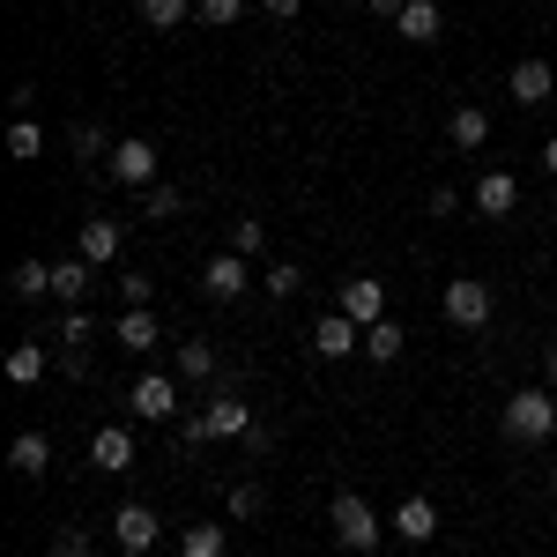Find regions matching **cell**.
Here are the masks:
<instances>
[{"mask_svg":"<svg viewBox=\"0 0 557 557\" xmlns=\"http://www.w3.org/2000/svg\"><path fill=\"white\" fill-rule=\"evenodd\" d=\"M498 431H506L513 446H543V438H557V386H520V394H506Z\"/></svg>","mask_w":557,"mask_h":557,"instance_id":"obj_1","label":"cell"},{"mask_svg":"<svg viewBox=\"0 0 557 557\" xmlns=\"http://www.w3.org/2000/svg\"><path fill=\"white\" fill-rule=\"evenodd\" d=\"M327 528H335V543H343L349 557H364L372 543H380V513H372L357 491H335V506H327Z\"/></svg>","mask_w":557,"mask_h":557,"instance_id":"obj_2","label":"cell"},{"mask_svg":"<svg viewBox=\"0 0 557 557\" xmlns=\"http://www.w3.org/2000/svg\"><path fill=\"white\" fill-rule=\"evenodd\" d=\"M104 172L120 178V186H157L164 178V157H157V141H141V134H127V141H112V157H104Z\"/></svg>","mask_w":557,"mask_h":557,"instance_id":"obj_3","label":"cell"},{"mask_svg":"<svg viewBox=\"0 0 557 557\" xmlns=\"http://www.w3.org/2000/svg\"><path fill=\"white\" fill-rule=\"evenodd\" d=\"M438 312L461 327V335H475V327H491V283H475V275H454L446 290H438Z\"/></svg>","mask_w":557,"mask_h":557,"instance_id":"obj_4","label":"cell"},{"mask_svg":"<svg viewBox=\"0 0 557 557\" xmlns=\"http://www.w3.org/2000/svg\"><path fill=\"white\" fill-rule=\"evenodd\" d=\"M127 409L141 417V424H172L186 401H178V380H164V372H141V380L127 386Z\"/></svg>","mask_w":557,"mask_h":557,"instance_id":"obj_5","label":"cell"},{"mask_svg":"<svg viewBox=\"0 0 557 557\" xmlns=\"http://www.w3.org/2000/svg\"><path fill=\"white\" fill-rule=\"evenodd\" d=\"M253 290V268H246V253H215L209 268H201V298H215V305H238Z\"/></svg>","mask_w":557,"mask_h":557,"instance_id":"obj_6","label":"cell"},{"mask_svg":"<svg viewBox=\"0 0 557 557\" xmlns=\"http://www.w3.org/2000/svg\"><path fill=\"white\" fill-rule=\"evenodd\" d=\"M157 535H164V520H157V506H120V513H112V543H120L127 557L157 550Z\"/></svg>","mask_w":557,"mask_h":557,"instance_id":"obj_7","label":"cell"},{"mask_svg":"<svg viewBox=\"0 0 557 557\" xmlns=\"http://www.w3.org/2000/svg\"><path fill=\"white\" fill-rule=\"evenodd\" d=\"M120 246H127V238H120V223H112V215H89L83 238H75V260H89V268L104 275V268L120 260Z\"/></svg>","mask_w":557,"mask_h":557,"instance_id":"obj_8","label":"cell"},{"mask_svg":"<svg viewBox=\"0 0 557 557\" xmlns=\"http://www.w3.org/2000/svg\"><path fill=\"white\" fill-rule=\"evenodd\" d=\"M112 343H120V349H134V357H149V349L164 343V320H157L149 305H127V312L112 320Z\"/></svg>","mask_w":557,"mask_h":557,"instance_id":"obj_9","label":"cell"},{"mask_svg":"<svg viewBox=\"0 0 557 557\" xmlns=\"http://www.w3.org/2000/svg\"><path fill=\"white\" fill-rule=\"evenodd\" d=\"M260 417H253V401H238V394H215L209 409H201V431L209 438H246Z\"/></svg>","mask_w":557,"mask_h":557,"instance_id":"obj_10","label":"cell"},{"mask_svg":"<svg viewBox=\"0 0 557 557\" xmlns=\"http://www.w3.org/2000/svg\"><path fill=\"white\" fill-rule=\"evenodd\" d=\"M335 312H349L357 327H380V320H386V283H380V275H357V283H343V305H335Z\"/></svg>","mask_w":557,"mask_h":557,"instance_id":"obj_11","label":"cell"},{"mask_svg":"<svg viewBox=\"0 0 557 557\" xmlns=\"http://www.w3.org/2000/svg\"><path fill=\"white\" fill-rule=\"evenodd\" d=\"M89 461L104 475H127L134 469V431L127 424H97V438H89Z\"/></svg>","mask_w":557,"mask_h":557,"instance_id":"obj_12","label":"cell"},{"mask_svg":"<svg viewBox=\"0 0 557 557\" xmlns=\"http://www.w3.org/2000/svg\"><path fill=\"white\" fill-rule=\"evenodd\" d=\"M349 349H364V327H357L349 312H327V320L312 327V357H327V364H335V357H349Z\"/></svg>","mask_w":557,"mask_h":557,"instance_id":"obj_13","label":"cell"},{"mask_svg":"<svg viewBox=\"0 0 557 557\" xmlns=\"http://www.w3.org/2000/svg\"><path fill=\"white\" fill-rule=\"evenodd\" d=\"M506 89H513V104H550L557 67H550V60H513V75H506Z\"/></svg>","mask_w":557,"mask_h":557,"instance_id":"obj_14","label":"cell"},{"mask_svg":"<svg viewBox=\"0 0 557 557\" xmlns=\"http://www.w3.org/2000/svg\"><path fill=\"white\" fill-rule=\"evenodd\" d=\"M89 290H97V268L89 260H52V305H89Z\"/></svg>","mask_w":557,"mask_h":557,"instance_id":"obj_15","label":"cell"},{"mask_svg":"<svg viewBox=\"0 0 557 557\" xmlns=\"http://www.w3.org/2000/svg\"><path fill=\"white\" fill-rule=\"evenodd\" d=\"M8 469L38 483V475L52 469V438H45V431H15V438H8Z\"/></svg>","mask_w":557,"mask_h":557,"instance_id":"obj_16","label":"cell"},{"mask_svg":"<svg viewBox=\"0 0 557 557\" xmlns=\"http://www.w3.org/2000/svg\"><path fill=\"white\" fill-rule=\"evenodd\" d=\"M446 141H454V149H483V141H491V112H483V104H454V112H446Z\"/></svg>","mask_w":557,"mask_h":557,"instance_id":"obj_17","label":"cell"},{"mask_svg":"<svg viewBox=\"0 0 557 557\" xmlns=\"http://www.w3.org/2000/svg\"><path fill=\"white\" fill-rule=\"evenodd\" d=\"M475 209L483 215H513L520 209V178L513 172H483L475 178Z\"/></svg>","mask_w":557,"mask_h":557,"instance_id":"obj_18","label":"cell"},{"mask_svg":"<svg viewBox=\"0 0 557 557\" xmlns=\"http://www.w3.org/2000/svg\"><path fill=\"white\" fill-rule=\"evenodd\" d=\"M45 364H52V349H45L38 335H30V343H15V349H8V386H38Z\"/></svg>","mask_w":557,"mask_h":557,"instance_id":"obj_19","label":"cell"},{"mask_svg":"<svg viewBox=\"0 0 557 557\" xmlns=\"http://www.w3.org/2000/svg\"><path fill=\"white\" fill-rule=\"evenodd\" d=\"M394 528H401V543H431V535H438V506H431V498H401Z\"/></svg>","mask_w":557,"mask_h":557,"instance_id":"obj_20","label":"cell"},{"mask_svg":"<svg viewBox=\"0 0 557 557\" xmlns=\"http://www.w3.org/2000/svg\"><path fill=\"white\" fill-rule=\"evenodd\" d=\"M8 290H15L23 305L52 298V268H45V260H15V268H8Z\"/></svg>","mask_w":557,"mask_h":557,"instance_id":"obj_21","label":"cell"},{"mask_svg":"<svg viewBox=\"0 0 557 557\" xmlns=\"http://www.w3.org/2000/svg\"><path fill=\"white\" fill-rule=\"evenodd\" d=\"M394 30H401L409 45H431L438 38V0H409V8L394 15Z\"/></svg>","mask_w":557,"mask_h":557,"instance_id":"obj_22","label":"cell"},{"mask_svg":"<svg viewBox=\"0 0 557 557\" xmlns=\"http://www.w3.org/2000/svg\"><path fill=\"white\" fill-rule=\"evenodd\" d=\"M260 290H268L275 305H290L305 290V268H298V260H268V268H260Z\"/></svg>","mask_w":557,"mask_h":557,"instance_id":"obj_23","label":"cell"},{"mask_svg":"<svg viewBox=\"0 0 557 557\" xmlns=\"http://www.w3.org/2000/svg\"><path fill=\"white\" fill-rule=\"evenodd\" d=\"M223 543H231L223 520H194V528L178 535V557H223Z\"/></svg>","mask_w":557,"mask_h":557,"instance_id":"obj_24","label":"cell"},{"mask_svg":"<svg viewBox=\"0 0 557 557\" xmlns=\"http://www.w3.org/2000/svg\"><path fill=\"white\" fill-rule=\"evenodd\" d=\"M8 157H15V164H38V157H45V127L30 120V112L8 127Z\"/></svg>","mask_w":557,"mask_h":557,"instance_id":"obj_25","label":"cell"},{"mask_svg":"<svg viewBox=\"0 0 557 557\" xmlns=\"http://www.w3.org/2000/svg\"><path fill=\"white\" fill-rule=\"evenodd\" d=\"M178 209H186V201H178V186H172V178H157V186H141V215H149V223H172Z\"/></svg>","mask_w":557,"mask_h":557,"instance_id":"obj_26","label":"cell"},{"mask_svg":"<svg viewBox=\"0 0 557 557\" xmlns=\"http://www.w3.org/2000/svg\"><path fill=\"white\" fill-rule=\"evenodd\" d=\"M178 380H215V343H178Z\"/></svg>","mask_w":557,"mask_h":557,"instance_id":"obj_27","label":"cell"},{"mask_svg":"<svg viewBox=\"0 0 557 557\" xmlns=\"http://www.w3.org/2000/svg\"><path fill=\"white\" fill-rule=\"evenodd\" d=\"M364 357H372V364H394V357H401V320H380V327H364Z\"/></svg>","mask_w":557,"mask_h":557,"instance_id":"obj_28","label":"cell"},{"mask_svg":"<svg viewBox=\"0 0 557 557\" xmlns=\"http://www.w3.org/2000/svg\"><path fill=\"white\" fill-rule=\"evenodd\" d=\"M134 8H141V23H149V30H178V23L194 15V0H134Z\"/></svg>","mask_w":557,"mask_h":557,"instance_id":"obj_29","label":"cell"},{"mask_svg":"<svg viewBox=\"0 0 557 557\" xmlns=\"http://www.w3.org/2000/svg\"><path fill=\"white\" fill-rule=\"evenodd\" d=\"M260 246H268V223H260V215H238V223H231V253L253 260Z\"/></svg>","mask_w":557,"mask_h":557,"instance_id":"obj_30","label":"cell"},{"mask_svg":"<svg viewBox=\"0 0 557 557\" xmlns=\"http://www.w3.org/2000/svg\"><path fill=\"white\" fill-rule=\"evenodd\" d=\"M260 506H268V491H260V483H231V498H223V513H231V520H253Z\"/></svg>","mask_w":557,"mask_h":557,"instance_id":"obj_31","label":"cell"},{"mask_svg":"<svg viewBox=\"0 0 557 557\" xmlns=\"http://www.w3.org/2000/svg\"><path fill=\"white\" fill-rule=\"evenodd\" d=\"M112 283H120V298H127V305H149V298H157V275H149V268H120Z\"/></svg>","mask_w":557,"mask_h":557,"instance_id":"obj_32","label":"cell"},{"mask_svg":"<svg viewBox=\"0 0 557 557\" xmlns=\"http://www.w3.org/2000/svg\"><path fill=\"white\" fill-rule=\"evenodd\" d=\"M194 15H201V23H215V30H231V23L246 15V0H194Z\"/></svg>","mask_w":557,"mask_h":557,"instance_id":"obj_33","label":"cell"},{"mask_svg":"<svg viewBox=\"0 0 557 557\" xmlns=\"http://www.w3.org/2000/svg\"><path fill=\"white\" fill-rule=\"evenodd\" d=\"M89 335H97V320H89L83 305H75V312L60 320V343H75V357H83V343H89Z\"/></svg>","mask_w":557,"mask_h":557,"instance_id":"obj_34","label":"cell"},{"mask_svg":"<svg viewBox=\"0 0 557 557\" xmlns=\"http://www.w3.org/2000/svg\"><path fill=\"white\" fill-rule=\"evenodd\" d=\"M67 149H75V157H112V149H104V134L89 127V120H83L75 134H67Z\"/></svg>","mask_w":557,"mask_h":557,"instance_id":"obj_35","label":"cell"},{"mask_svg":"<svg viewBox=\"0 0 557 557\" xmlns=\"http://www.w3.org/2000/svg\"><path fill=\"white\" fill-rule=\"evenodd\" d=\"M52 557H89V535L83 528H60V535H52Z\"/></svg>","mask_w":557,"mask_h":557,"instance_id":"obj_36","label":"cell"},{"mask_svg":"<svg viewBox=\"0 0 557 557\" xmlns=\"http://www.w3.org/2000/svg\"><path fill=\"white\" fill-rule=\"evenodd\" d=\"M298 8H305V0H260V15H268V23H298Z\"/></svg>","mask_w":557,"mask_h":557,"instance_id":"obj_37","label":"cell"},{"mask_svg":"<svg viewBox=\"0 0 557 557\" xmlns=\"http://www.w3.org/2000/svg\"><path fill=\"white\" fill-rule=\"evenodd\" d=\"M364 8H372V15H386V23H394V15H401V8H409V0H364Z\"/></svg>","mask_w":557,"mask_h":557,"instance_id":"obj_38","label":"cell"},{"mask_svg":"<svg viewBox=\"0 0 557 557\" xmlns=\"http://www.w3.org/2000/svg\"><path fill=\"white\" fill-rule=\"evenodd\" d=\"M543 172H557V134H550V141H543Z\"/></svg>","mask_w":557,"mask_h":557,"instance_id":"obj_39","label":"cell"},{"mask_svg":"<svg viewBox=\"0 0 557 557\" xmlns=\"http://www.w3.org/2000/svg\"><path fill=\"white\" fill-rule=\"evenodd\" d=\"M543 364H550V386H557V343H550V357H543Z\"/></svg>","mask_w":557,"mask_h":557,"instance_id":"obj_40","label":"cell"},{"mask_svg":"<svg viewBox=\"0 0 557 557\" xmlns=\"http://www.w3.org/2000/svg\"><path fill=\"white\" fill-rule=\"evenodd\" d=\"M343 557H349V550H343Z\"/></svg>","mask_w":557,"mask_h":557,"instance_id":"obj_41","label":"cell"}]
</instances>
